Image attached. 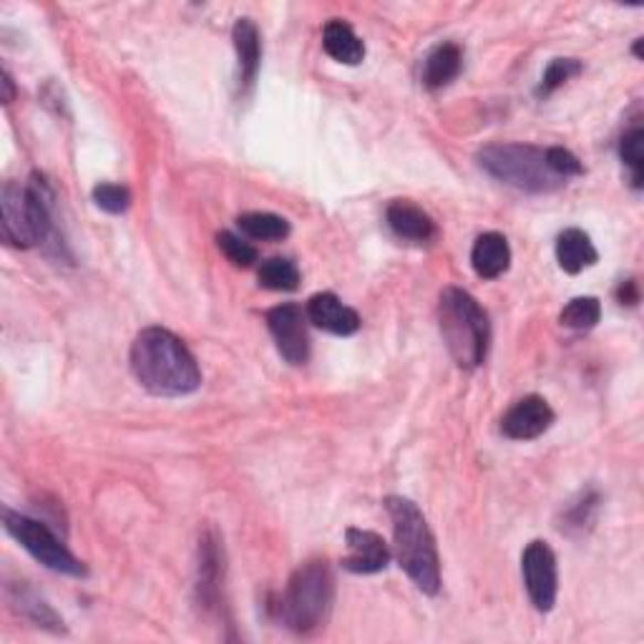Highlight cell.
Returning a JSON list of instances; mask_svg holds the SVG:
<instances>
[{"mask_svg": "<svg viewBox=\"0 0 644 644\" xmlns=\"http://www.w3.org/2000/svg\"><path fill=\"white\" fill-rule=\"evenodd\" d=\"M129 360L136 380L151 395L181 398L202 386L197 358L175 332L165 328H147L136 335Z\"/></svg>", "mask_w": 644, "mask_h": 644, "instance_id": "1", "label": "cell"}, {"mask_svg": "<svg viewBox=\"0 0 644 644\" xmlns=\"http://www.w3.org/2000/svg\"><path fill=\"white\" fill-rule=\"evenodd\" d=\"M386 509L393 521L395 559L408 579L423 594H439L441 589V559L429 521L411 498L388 496Z\"/></svg>", "mask_w": 644, "mask_h": 644, "instance_id": "2", "label": "cell"}, {"mask_svg": "<svg viewBox=\"0 0 644 644\" xmlns=\"http://www.w3.org/2000/svg\"><path fill=\"white\" fill-rule=\"evenodd\" d=\"M439 325L443 342L458 368L484 366L492 345V323L478 300L466 289L446 287L439 300Z\"/></svg>", "mask_w": 644, "mask_h": 644, "instance_id": "3", "label": "cell"}, {"mask_svg": "<svg viewBox=\"0 0 644 644\" xmlns=\"http://www.w3.org/2000/svg\"><path fill=\"white\" fill-rule=\"evenodd\" d=\"M335 602V577L325 559H313L297 567L285 592L279 594L275 612L289 630L310 634L328 622Z\"/></svg>", "mask_w": 644, "mask_h": 644, "instance_id": "4", "label": "cell"}, {"mask_svg": "<svg viewBox=\"0 0 644 644\" xmlns=\"http://www.w3.org/2000/svg\"><path fill=\"white\" fill-rule=\"evenodd\" d=\"M476 159L488 177L529 194H549L567 184L564 179L551 175L547 151L531 144H488Z\"/></svg>", "mask_w": 644, "mask_h": 644, "instance_id": "5", "label": "cell"}, {"mask_svg": "<svg viewBox=\"0 0 644 644\" xmlns=\"http://www.w3.org/2000/svg\"><path fill=\"white\" fill-rule=\"evenodd\" d=\"M3 526L6 531L11 534L35 561H41L45 569L68 577H86L84 561L71 555L66 543H63L43 521L33 519V516H25L21 511L3 509Z\"/></svg>", "mask_w": 644, "mask_h": 644, "instance_id": "6", "label": "cell"}, {"mask_svg": "<svg viewBox=\"0 0 644 644\" xmlns=\"http://www.w3.org/2000/svg\"><path fill=\"white\" fill-rule=\"evenodd\" d=\"M521 574L531 604L537 606L539 612L555 610L559 592V569L555 551H551L547 541H531L529 547L524 549Z\"/></svg>", "mask_w": 644, "mask_h": 644, "instance_id": "7", "label": "cell"}, {"mask_svg": "<svg viewBox=\"0 0 644 644\" xmlns=\"http://www.w3.org/2000/svg\"><path fill=\"white\" fill-rule=\"evenodd\" d=\"M267 328L277 352L289 366H305L310 358V335H307V315L300 305L283 303L267 313Z\"/></svg>", "mask_w": 644, "mask_h": 644, "instance_id": "8", "label": "cell"}, {"mask_svg": "<svg viewBox=\"0 0 644 644\" xmlns=\"http://www.w3.org/2000/svg\"><path fill=\"white\" fill-rule=\"evenodd\" d=\"M555 423V411L541 395H526L516 401L502 419V433L511 441H534Z\"/></svg>", "mask_w": 644, "mask_h": 644, "instance_id": "9", "label": "cell"}, {"mask_svg": "<svg viewBox=\"0 0 644 644\" xmlns=\"http://www.w3.org/2000/svg\"><path fill=\"white\" fill-rule=\"evenodd\" d=\"M345 547H348V557L342 559V567L352 574H378L390 564L388 543L376 531L348 529Z\"/></svg>", "mask_w": 644, "mask_h": 644, "instance_id": "10", "label": "cell"}, {"mask_svg": "<svg viewBox=\"0 0 644 644\" xmlns=\"http://www.w3.org/2000/svg\"><path fill=\"white\" fill-rule=\"evenodd\" d=\"M0 207H3V242L15 250L35 247L33 226L29 217V204H25V189L15 181H6L3 194H0Z\"/></svg>", "mask_w": 644, "mask_h": 644, "instance_id": "11", "label": "cell"}, {"mask_svg": "<svg viewBox=\"0 0 644 644\" xmlns=\"http://www.w3.org/2000/svg\"><path fill=\"white\" fill-rule=\"evenodd\" d=\"M305 315L315 328L332 335H342V338L360 330V315L332 293L313 295L310 303L305 307Z\"/></svg>", "mask_w": 644, "mask_h": 644, "instance_id": "12", "label": "cell"}, {"mask_svg": "<svg viewBox=\"0 0 644 644\" xmlns=\"http://www.w3.org/2000/svg\"><path fill=\"white\" fill-rule=\"evenodd\" d=\"M222 574H224V557L220 547V537L214 531H207L199 541V600L204 606L220 604L222 594Z\"/></svg>", "mask_w": 644, "mask_h": 644, "instance_id": "13", "label": "cell"}, {"mask_svg": "<svg viewBox=\"0 0 644 644\" xmlns=\"http://www.w3.org/2000/svg\"><path fill=\"white\" fill-rule=\"evenodd\" d=\"M386 220L390 230L408 242L425 244L435 240V234H439V226H435L433 217L429 212H423L419 204L408 202V199H395V202L388 207Z\"/></svg>", "mask_w": 644, "mask_h": 644, "instance_id": "14", "label": "cell"}, {"mask_svg": "<svg viewBox=\"0 0 644 644\" xmlns=\"http://www.w3.org/2000/svg\"><path fill=\"white\" fill-rule=\"evenodd\" d=\"M234 51H237V66H240V88L250 91L255 86L260 63H262V39L252 18H240L232 29Z\"/></svg>", "mask_w": 644, "mask_h": 644, "instance_id": "15", "label": "cell"}, {"mask_svg": "<svg viewBox=\"0 0 644 644\" xmlns=\"http://www.w3.org/2000/svg\"><path fill=\"white\" fill-rule=\"evenodd\" d=\"M471 265H474L476 275L484 279L502 277L511 265V247L504 234L498 232L481 234L474 242V250H471Z\"/></svg>", "mask_w": 644, "mask_h": 644, "instance_id": "16", "label": "cell"}, {"mask_svg": "<svg viewBox=\"0 0 644 644\" xmlns=\"http://www.w3.org/2000/svg\"><path fill=\"white\" fill-rule=\"evenodd\" d=\"M557 260L559 267L569 272V275H579V272L587 267H594L597 260H600V252H597L592 237L587 232L577 230H564L557 240Z\"/></svg>", "mask_w": 644, "mask_h": 644, "instance_id": "17", "label": "cell"}, {"mask_svg": "<svg viewBox=\"0 0 644 644\" xmlns=\"http://www.w3.org/2000/svg\"><path fill=\"white\" fill-rule=\"evenodd\" d=\"M464 66V51L458 43H439L423 61V86L425 88H443L461 74Z\"/></svg>", "mask_w": 644, "mask_h": 644, "instance_id": "18", "label": "cell"}, {"mask_svg": "<svg viewBox=\"0 0 644 644\" xmlns=\"http://www.w3.org/2000/svg\"><path fill=\"white\" fill-rule=\"evenodd\" d=\"M323 49L330 59L345 63V66H358L366 59V43L358 39V33L352 31L350 23L338 21V18L325 25Z\"/></svg>", "mask_w": 644, "mask_h": 644, "instance_id": "19", "label": "cell"}, {"mask_svg": "<svg viewBox=\"0 0 644 644\" xmlns=\"http://www.w3.org/2000/svg\"><path fill=\"white\" fill-rule=\"evenodd\" d=\"M8 600L13 602V606L23 616L35 624V627L51 630V632H63V620L51 610V604L43 602V597L33 592L29 584H11L8 587Z\"/></svg>", "mask_w": 644, "mask_h": 644, "instance_id": "20", "label": "cell"}, {"mask_svg": "<svg viewBox=\"0 0 644 644\" xmlns=\"http://www.w3.org/2000/svg\"><path fill=\"white\" fill-rule=\"evenodd\" d=\"M600 504L602 498L597 492H582L574 502H569V506L561 514V524L559 529L567 534H584L587 529H592L597 521V514H600Z\"/></svg>", "mask_w": 644, "mask_h": 644, "instance_id": "21", "label": "cell"}, {"mask_svg": "<svg viewBox=\"0 0 644 644\" xmlns=\"http://www.w3.org/2000/svg\"><path fill=\"white\" fill-rule=\"evenodd\" d=\"M237 224L242 234L257 242H283L289 237V222L272 212H247L240 217Z\"/></svg>", "mask_w": 644, "mask_h": 644, "instance_id": "22", "label": "cell"}, {"mask_svg": "<svg viewBox=\"0 0 644 644\" xmlns=\"http://www.w3.org/2000/svg\"><path fill=\"white\" fill-rule=\"evenodd\" d=\"M260 285L272 293H293L300 285V270L293 260L285 257H272L262 262V267L257 272Z\"/></svg>", "mask_w": 644, "mask_h": 644, "instance_id": "23", "label": "cell"}, {"mask_svg": "<svg viewBox=\"0 0 644 644\" xmlns=\"http://www.w3.org/2000/svg\"><path fill=\"white\" fill-rule=\"evenodd\" d=\"M602 317V305L597 297H574L559 315V323L571 330H592Z\"/></svg>", "mask_w": 644, "mask_h": 644, "instance_id": "24", "label": "cell"}, {"mask_svg": "<svg viewBox=\"0 0 644 644\" xmlns=\"http://www.w3.org/2000/svg\"><path fill=\"white\" fill-rule=\"evenodd\" d=\"M620 157L624 167L632 175V187L642 189V169H644V129L642 126H632L630 131H624L620 141Z\"/></svg>", "mask_w": 644, "mask_h": 644, "instance_id": "25", "label": "cell"}, {"mask_svg": "<svg viewBox=\"0 0 644 644\" xmlns=\"http://www.w3.org/2000/svg\"><path fill=\"white\" fill-rule=\"evenodd\" d=\"M579 74H582V63H579L577 59H555L547 66V71H543L537 94L539 96L555 94L557 88H561L567 84V81H571Z\"/></svg>", "mask_w": 644, "mask_h": 644, "instance_id": "26", "label": "cell"}, {"mask_svg": "<svg viewBox=\"0 0 644 644\" xmlns=\"http://www.w3.org/2000/svg\"><path fill=\"white\" fill-rule=\"evenodd\" d=\"M217 247H220L222 255L230 260L234 267H252L260 260L257 247H252L250 242H244L232 232L217 234Z\"/></svg>", "mask_w": 644, "mask_h": 644, "instance_id": "27", "label": "cell"}, {"mask_svg": "<svg viewBox=\"0 0 644 644\" xmlns=\"http://www.w3.org/2000/svg\"><path fill=\"white\" fill-rule=\"evenodd\" d=\"M94 202L98 210H104L108 214H124L131 207V192L122 184L104 181V184L94 187Z\"/></svg>", "mask_w": 644, "mask_h": 644, "instance_id": "28", "label": "cell"}, {"mask_svg": "<svg viewBox=\"0 0 644 644\" xmlns=\"http://www.w3.org/2000/svg\"><path fill=\"white\" fill-rule=\"evenodd\" d=\"M547 167L551 169V175H557L559 179H571L584 175L582 161H579L574 154L564 147H551L547 149Z\"/></svg>", "mask_w": 644, "mask_h": 644, "instance_id": "29", "label": "cell"}, {"mask_svg": "<svg viewBox=\"0 0 644 644\" xmlns=\"http://www.w3.org/2000/svg\"><path fill=\"white\" fill-rule=\"evenodd\" d=\"M616 303L627 305V307L637 305L640 303V285L634 283V279H624V283H620V287H616Z\"/></svg>", "mask_w": 644, "mask_h": 644, "instance_id": "30", "label": "cell"}, {"mask_svg": "<svg viewBox=\"0 0 644 644\" xmlns=\"http://www.w3.org/2000/svg\"><path fill=\"white\" fill-rule=\"evenodd\" d=\"M0 86H3V96H0V102H3L6 106L13 104L15 102V86H13L11 74H8L6 68H3V76H0Z\"/></svg>", "mask_w": 644, "mask_h": 644, "instance_id": "31", "label": "cell"}]
</instances>
